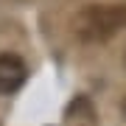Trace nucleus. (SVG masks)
<instances>
[{
  "label": "nucleus",
  "instance_id": "f257e3e1",
  "mask_svg": "<svg viewBox=\"0 0 126 126\" xmlns=\"http://www.w3.org/2000/svg\"><path fill=\"white\" fill-rule=\"evenodd\" d=\"M70 28L81 42H107L126 28V3H90L76 11Z\"/></svg>",
  "mask_w": 126,
  "mask_h": 126
},
{
  "label": "nucleus",
  "instance_id": "f03ea898",
  "mask_svg": "<svg viewBox=\"0 0 126 126\" xmlns=\"http://www.w3.org/2000/svg\"><path fill=\"white\" fill-rule=\"evenodd\" d=\"M28 67L17 53H0V95H11L25 84Z\"/></svg>",
  "mask_w": 126,
  "mask_h": 126
},
{
  "label": "nucleus",
  "instance_id": "7ed1b4c3",
  "mask_svg": "<svg viewBox=\"0 0 126 126\" xmlns=\"http://www.w3.org/2000/svg\"><path fill=\"white\" fill-rule=\"evenodd\" d=\"M123 109H126V101H123Z\"/></svg>",
  "mask_w": 126,
  "mask_h": 126
}]
</instances>
